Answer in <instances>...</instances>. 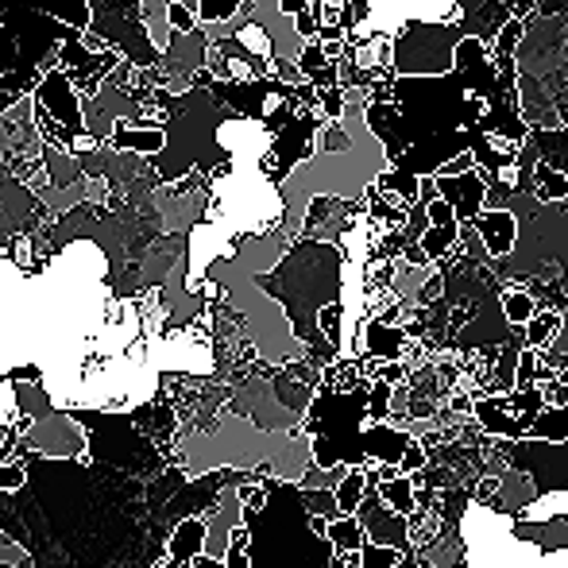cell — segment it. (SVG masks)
<instances>
[{
    "label": "cell",
    "mask_w": 568,
    "mask_h": 568,
    "mask_svg": "<svg viewBox=\"0 0 568 568\" xmlns=\"http://www.w3.org/2000/svg\"><path fill=\"white\" fill-rule=\"evenodd\" d=\"M252 283L286 310L291 333L306 348H314L317 364L325 367L333 359H341V352L325 341L322 325H317V314L329 302H341L344 294V252L337 240H322V236L294 240L283 252V260L271 271H263V275H252Z\"/></svg>",
    "instance_id": "cell-1"
},
{
    "label": "cell",
    "mask_w": 568,
    "mask_h": 568,
    "mask_svg": "<svg viewBox=\"0 0 568 568\" xmlns=\"http://www.w3.org/2000/svg\"><path fill=\"white\" fill-rule=\"evenodd\" d=\"M36 105L47 109V113H51L62 128H67L70 151H74V155H85V151L101 148V143L93 140L90 124H85L82 93H78L74 78H70L67 70L59 67V62H54V67H47V74L39 78V85H36Z\"/></svg>",
    "instance_id": "cell-2"
},
{
    "label": "cell",
    "mask_w": 568,
    "mask_h": 568,
    "mask_svg": "<svg viewBox=\"0 0 568 568\" xmlns=\"http://www.w3.org/2000/svg\"><path fill=\"white\" fill-rule=\"evenodd\" d=\"M23 449L43 453V456H59V460H70V456H82L90 449V437H85V422L74 418L70 410L54 406L51 414L36 422L28 434L20 437Z\"/></svg>",
    "instance_id": "cell-3"
},
{
    "label": "cell",
    "mask_w": 568,
    "mask_h": 568,
    "mask_svg": "<svg viewBox=\"0 0 568 568\" xmlns=\"http://www.w3.org/2000/svg\"><path fill=\"white\" fill-rule=\"evenodd\" d=\"M471 229L484 240L487 260H507L518 247V213L510 210V205H503V210H484L471 221Z\"/></svg>",
    "instance_id": "cell-4"
},
{
    "label": "cell",
    "mask_w": 568,
    "mask_h": 568,
    "mask_svg": "<svg viewBox=\"0 0 568 568\" xmlns=\"http://www.w3.org/2000/svg\"><path fill=\"white\" fill-rule=\"evenodd\" d=\"M109 148L135 151V155H159L166 148V116H143V120H120Z\"/></svg>",
    "instance_id": "cell-5"
},
{
    "label": "cell",
    "mask_w": 568,
    "mask_h": 568,
    "mask_svg": "<svg viewBox=\"0 0 568 568\" xmlns=\"http://www.w3.org/2000/svg\"><path fill=\"white\" fill-rule=\"evenodd\" d=\"M534 197L538 202H568V174L561 166L538 159L534 163Z\"/></svg>",
    "instance_id": "cell-6"
},
{
    "label": "cell",
    "mask_w": 568,
    "mask_h": 568,
    "mask_svg": "<svg viewBox=\"0 0 568 568\" xmlns=\"http://www.w3.org/2000/svg\"><path fill=\"white\" fill-rule=\"evenodd\" d=\"M565 329V314L561 310H538V314L530 317V325H526V344L538 352L554 348L557 337H561Z\"/></svg>",
    "instance_id": "cell-7"
},
{
    "label": "cell",
    "mask_w": 568,
    "mask_h": 568,
    "mask_svg": "<svg viewBox=\"0 0 568 568\" xmlns=\"http://www.w3.org/2000/svg\"><path fill=\"white\" fill-rule=\"evenodd\" d=\"M43 12H51L54 20L70 23L78 31H90L93 28V4L90 0H36Z\"/></svg>",
    "instance_id": "cell-8"
},
{
    "label": "cell",
    "mask_w": 568,
    "mask_h": 568,
    "mask_svg": "<svg viewBox=\"0 0 568 568\" xmlns=\"http://www.w3.org/2000/svg\"><path fill=\"white\" fill-rule=\"evenodd\" d=\"M367 487H372V484H367ZM375 491H379L383 499L398 510V515L410 518L414 510H418V491H414V479L406 476V471H403V476H395V479H383V484H375Z\"/></svg>",
    "instance_id": "cell-9"
},
{
    "label": "cell",
    "mask_w": 568,
    "mask_h": 568,
    "mask_svg": "<svg viewBox=\"0 0 568 568\" xmlns=\"http://www.w3.org/2000/svg\"><path fill=\"white\" fill-rule=\"evenodd\" d=\"M333 491H337L341 515H356V510H359V503H364V495H367V471H364V468H356V464H352V468L344 471V479H341L337 487H333Z\"/></svg>",
    "instance_id": "cell-10"
},
{
    "label": "cell",
    "mask_w": 568,
    "mask_h": 568,
    "mask_svg": "<svg viewBox=\"0 0 568 568\" xmlns=\"http://www.w3.org/2000/svg\"><path fill=\"white\" fill-rule=\"evenodd\" d=\"M530 437H538V442H568V406H546L534 418Z\"/></svg>",
    "instance_id": "cell-11"
},
{
    "label": "cell",
    "mask_w": 568,
    "mask_h": 568,
    "mask_svg": "<svg viewBox=\"0 0 568 568\" xmlns=\"http://www.w3.org/2000/svg\"><path fill=\"white\" fill-rule=\"evenodd\" d=\"M538 310L541 306H538V298H534V291H507L503 294V317H507V325H515V329H526Z\"/></svg>",
    "instance_id": "cell-12"
},
{
    "label": "cell",
    "mask_w": 568,
    "mask_h": 568,
    "mask_svg": "<svg viewBox=\"0 0 568 568\" xmlns=\"http://www.w3.org/2000/svg\"><path fill=\"white\" fill-rule=\"evenodd\" d=\"M329 541L337 549H364V541H367V530H364V523H359V515H341V518H333L329 523Z\"/></svg>",
    "instance_id": "cell-13"
},
{
    "label": "cell",
    "mask_w": 568,
    "mask_h": 568,
    "mask_svg": "<svg viewBox=\"0 0 568 568\" xmlns=\"http://www.w3.org/2000/svg\"><path fill=\"white\" fill-rule=\"evenodd\" d=\"M403 554L406 549L398 546H383V541H364V549H359V568H395L403 565Z\"/></svg>",
    "instance_id": "cell-14"
},
{
    "label": "cell",
    "mask_w": 568,
    "mask_h": 568,
    "mask_svg": "<svg viewBox=\"0 0 568 568\" xmlns=\"http://www.w3.org/2000/svg\"><path fill=\"white\" fill-rule=\"evenodd\" d=\"M244 8V0H197V16H202V23L210 28V23H225L232 16Z\"/></svg>",
    "instance_id": "cell-15"
},
{
    "label": "cell",
    "mask_w": 568,
    "mask_h": 568,
    "mask_svg": "<svg viewBox=\"0 0 568 568\" xmlns=\"http://www.w3.org/2000/svg\"><path fill=\"white\" fill-rule=\"evenodd\" d=\"M523 39H526V20L523 16H510V20L503 23L499 39H495V54H518Z\"/></svg>",
    "instance_id": "cell-16"
},
{
    "label": "cell",
    "mask_w": 568,
    "mask_h": 568,
    "mask_svg": "<svg viewBox=\"0 0 568 568\" xmlns=\"http://www.w3.org/2000/svg\"><path fill=\"white\" fill-rule=\"evenodd\" d=\"M28 487V471L23 464H12V460H0V491H23Z\"/></svg>",
    "instance_id": "cell-17"
},
{
    "label": "cell",
    "mask_w": 568,
    "mask_h": 568,
    "mask_svg": "<svg viewBox=\"0 0 568 568\" xmlns=\"http://www.w3.org/2000/svg\"><path fill=\"white\" fill-rule=\"evenodd\" d=\"M429 468V449L426 445L414 437L410 445H406V453H403V471L406 476H418V471H426Z\"/></svg>",
    "instance_id": "cell-18"
},
{
    "label": "cell",
    "mask_w": 568,
    "mask_h": 568,
    "mask_svg": "<svg viewBox=\"0 0 568 568\" xmlns=\"http://www.w3.org/2000/svg\"><path fill=\"white\" fill-rule=\"evenodd\" d=\"M294 23H298V36L306 39V43H310V39H317V31H322L314 8H302V12H294Z\"/></svg>",
    "instance_id": "cell-19"
},
{
    "label": "cell",
    "mask_w": 568,
    "mask_h": 568,
    "mask_svg": "<svg viewBox=\"0 0 568 568\" xmlns=\"http://www.w3.org/2000/svg\"><path fill=\"white\" fill-rule=\"evenodd\" d=\"M471 166H476V155H471V151H464V155L449 159V163H445L437 174H464V171H471Z\"/></svg>",
    "instance_id": "cell-20"
},
{
    "label": "cell",
    "mask_w": 568,
    "mask_h": 568,
    "mask_svg": "<svg viewBox=\"0 0 568 568\" xmlns=\"http://www.w3.org/2000/svg\"><path fill=\"white\" fill-rule=\"evenodd\" d=\"M82 43L90 47V51H109V47H113L105 36H98V31H85V36H82Z\"/></svg>",
    "instance_id": "cell-21"
},
{
    "label": "cell",
    "mask_w": 568,
    "mask_h": 568,
    "mask_svg": "<svg viewBox=\"0 0 568 568\" xmlns=\"http://www.w3.org/2000/svg\"><path fill=\"white\" fill-rule=\"evenodd\" d=\"M278 4H283V12H302V8H310V4H317V0H278Z\"/></svg>",
    "instance_id": "cell-22"
},
{
    "label": "cell",
    "mask_w": 568,
    "mask_h": 568,
    "mask_svg": "<svg viewBox=\"0 0 568 568\" xmlns=\"http://www.w3.org/2000/svg\"><path fill=\"white\" fill-rule=\"evenodd\" d=\"M20 93H0V116H4L8 113V109H12V105H20Z\"/></svg>",
    "instance_id": "cell-23"
}]
</instances>
